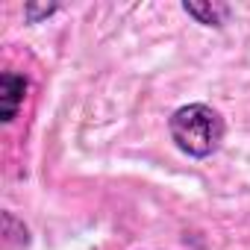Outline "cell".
Listing matches in <instances>:
<instances>
[{
	"instance_id": "obj_4",
	"label": "cell",
	"mask_w": 250,
	"mask_h": 250,
	"mask_svg": "<svg viewBox=\"0 0 250 250\" xmlns=\"http://www.w3.org/2000/svg\"><path fill=\"white\" fill-rule=\"evenodd\" d=\"M3 241L6 247H30V227L9 209H3Z\"/></svg>"
},
{
	"instance_id": "obj_3",
	"label": "cell",
	"mask_w": 250,
	"mask_h": 250,
	"mask_svg": "<svg viewBox=\"0 0 250 250\" xmlns=\"http://www.w3.org/2000/svg\"><path fill=\"white\" fill-rule=\"evenodd\" d=\"M183 12L191 15L200 27H215V30H221L232 15V9L227 3H212V0H186Z\"/></svg>"
},
{
	"instance_id": "obj_2",
	"label": "cell",
	"mask_w": 250,
	"mask_h": 250,
	"mask_svg": "<svg viewBox=\"0 0 250 250\" xmlns=\"http://www.w3.org/2000/svg\"><path fill=\"white\" fill-rule=\"evenodd\" d=\"M27 88H30V80L24 74L3 71V77H0V121L3 124H12L18 118V109L24 106Z\"/></svg>"
},
{
	"instance_id": "obj_1",
	"label": "cell",
	"mask_w": 250,
	"mask_h": 250,
	"mask_svg": "<svg viewBox=\"0 0 250 250\" xmlns=\"http://www.w3.org/2000/svg\"><path fill=\"white\" fill-rule=\"evenodd\" d=\"M168 133L180 153L188 159H209L221 150L227 124L218 109L209 103H186L171 112L168 118Z\"/></svg>"
},
{
	"instance_id": "obj_5",
	"label": "cell",
	"mask_w": 250,
	"mask_h": 250,
	"mask_svg": "<svg viewBox=\"0 0 250 250\" xmlns=\"http://www.w3.org/2000/svg\"><path fill=\"white\" fill-rule=\"evenodd\" d=\"M56 12H59V6H56V3H50V6L27 3V6H24V21H27V24H42V21H47L50 15H56Z\"/></svg>"
}]
</instances>
